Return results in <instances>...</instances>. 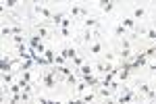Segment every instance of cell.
<instances>
[{"label":"cell","mask_w":156,"mask_h":104,"mask_svg":"<svg viewBox=\"0 0 156 104\" xmlns=\"http://www.w3.org/2000/svg\"><path fill=\"white\" fill-rule=\"evenodd\" d=\"M121 25H123L127 31H133V34H137V29H140V25H137V21H135L133 17H123V19H121Z\"/></svg>","instance_id":"1"},{"label":"cell","mask_w":156,"mask_h":104,"mask_svg":"<svg viewBox=\"0 0 156 104\" xmlns=\"http://www.w3.org/2000/svg\"><path fill=\"white\" fill-rule=\"evenodd\" d=\"M34 11H36V15L42 17V19H50V21H52V17H54V13L50 11L48 6H42V4H34Z\"/></svg>","instance_id":"2"},{"label":"cell","mask_w":156,"mask_h":104,"mask_svg":"<svg viewBox=\"0 0 156 104\" xmlns=\"http://www.w3.org/2000/svg\"><path fill=\"white\" fill-rule=\"evenodd\" d=\"M34 31H36L37 38H52V35L56 34V29H50V27H46V25H36Z\"/></svg>","instance_id":"3"},{"label":"cell","mask_w":156,"mask_h":104,"mask_svg":"<svg viewBox=\"0 0 156 104\" xmlns=\"http://www.w3.org/2000/svg\"><path fill=\"white\" fill-rule=\"evenodd\" d=\"M87 52H90L92 56H100V54H102V44H100V38H98V40H94V42L87 46Z\"/></svg>","instance_id":"4"},{"label":"cell","mask_w":156,"mask_h":104,"mask_svg":"<svg viewBox=\"0 0 156 104\" xmlns=\"http://www.w3.org/2000/svg\"><path fill=\"white\" fill-rule=\"evenodd\" d=\"M137 90L148 98H156V90H152V85H148V83H137Z\"/></svg>","instance_id":"5"},{"label":"cell","mask_w":156,"mask_h":104,"mask_svg":"<svg viewBox=\"0 0 156 104\" xmlns=\"http://www.w3.org/2000/svg\"><path fill=\"white\" fill-rule=\"evenodd\" d=\"M60 54L65 56V60H75V58L79 56V54H77V50H75L73 46H67V48H62V50H60Z\"/></svg>","instance_id":"6"},{"label":"cell","mask_w":156,"mask_h":104,"mask_svg":"<svg viewBox=\"0 0 156 104\" xmlns=\"http://www.w3.org/2000/svg\"><path fill=\"white\" fill-rule=\"evenodd\" d=\"M69 15H71V17H83V19H87V17H90L87 9H83V6H71Z\"/></svg>","instance_id":"7"},{"label":"cell","mask_w":156,"mask_h":104,"mask_svg":"<svg viewBox=\"0 0 156 104\" xmlns=\"http://www.w3.org/2000/svg\"><path fill=\"white\" fill-rule=\"evenodd\" d=\"M119 104H135V94L133 92H125L119 96Z\"/></svg>","instance_id":"8"},{"label":"cell","mask_w":156,"mask_h":104,"mask_svg":"<svg viewBox=\"0 0 156 104\" xmlns=\"http://www.w3.org/2000/svg\"><path fill=\"white\" fill-rule=\"evenodd\" d=\"M81 79L87 83V88H98V85H100V79H98V77H94V75H83Z\"/></svg>","instance_id":"9"},{"label":"cell","mask_w":156,"mask_h":104,"mask_svg":"<svg viewBox=\"0 0 156 104\" xmlns=\"http://www.w3.org/2000/svg\"><path fill=\"white\" fill-rule=\"evenodd\" d=\"M83 27L85 29H98V19L96 17H87V19H83Z\"/></svg>","instance_id":"10"},{"label":"cell","mask_w":156,"mask_h":104,"mask_svg":"<svg viewBox=\"0 0 156 104\" xmlns=\"http://www.w3.org/2000/svg\"><path fill=\"white\" fill-rule=\"evenodd\" d=\"M98 94H100L102 100H108V98L112 96V90H110V88H102V85H98Z\"/></svg>","instance_id":"11"},{"label":"cell","mask_w":156,"mask_h":104,"mask_svg":"<svg viewBox=\"0 0 156 104\" xmlns=\"http://www.w3.org/2000/svg\"><path fill=\"white\" fill-rule=\"evenodd\" d=\"M115 35H117L119 40H123V38H129V35H127V29H125V27H123L121 23L115 27Z\"/></svg>","instance_id":"12"},{"label":"cell","mask_w":156,"mask_h":104,"mask_svg":"<svg viewBox=\"0 0 156 104\" xmlns=\"http://www.w3.org/2000/svg\"><path fill=\"white\" fill-rule=\"evenodd\" d=\"M98 4H100V9L104 13H110L115 9V2H110V0H102V2H98Z\"/></svg>","instance_id":"13"},{"label":"cell","mask_w":156,"mask_h":104,"mask_svg":"<svg viewBox=\"0 0 156 104\" xmlns=\"http://www.w3.org/2000/svg\"><path fill=\"white\" fill-rule=\"evenodd\" d=\"M146 17V9H142V6H135L133 9V19L135 21H140V19H144Z\"/></svg>","instance_id":"14"},{"label":"cell","mask_w":156,"mask_h":104,"mask_svg":"<svg viewBox=\"0 0 156 104\" xmlns=\"http://www.w3.org/2000/svg\"><path fill=\"white\" fill-rule=\"evenodd\" d=\"M121 42V50H133V42L129 40V38H123V40H119Z\"/></svg>","instance_id":"15"},{"label":"cell","mask_w":156,"mask_h":104,"mask_svg":"<svg viewBox=\"0 0 156 104\" xmlns=\"http://www.w3.org/2000/svg\"><path fill=\"white\" fill-rule=\"evenodd\" d=\"M81 100H83V104H92L94 100H96V94L94 92H85L83 96H81Z\"/></svg>","instance_id":"16"},{"label":"cell","mask_w":156,"mask_h":104,"mask_svg":"<svg viewBox=\"0 0 156 104\" xmlns=\"http://www.w3.org/2000/svg\"><path fill=\"white\" fill-rule=\"evenodd\" d=\"M54 67H67V60H65L62 54H56L54 56Z\"/></svg>","instance_id":"17"},{"label":"cell","mask_w":156,"mask_h":104,"mask_svg":"<svg viewBox=\"0 0 156 104\" xmlns=\"http://www.w3.org/2000/svg\"><path fill=\"white\" fill-rule=\"evenodd\" d=\"M75 90H77V94H81V96H83V94L87 92V83H85V81L81 79L79 83H77V85H75Z\"/></svg>","instance_id":"18"},{"label":"cell","mask_w":156,"mask_h":104,"mask_svg":"<svg viewBox=\"0 0 156 104\" xmlns=\"http://www.w3.org/2000/svg\"><path fill=\"white\" fill-rule=\"evenodd\" d=\"M58 27H62V29H71V27H73V21L69 19V17H62V21H60Z\"/></svg>","instance_id":"19"},{"label":"cell","mask_w":156,"mask_h":104,"mask_svg":"<svg viewBox=\"0 0 156 104\" xmlns=\"http://www.w3.org/2000/svg\"><path fill=\"white\" fill-rule=\"evenodd\" d=\"M2 81H4V88L12 85V73H2Z\"/></svg>","instance_id":"20"},{"label":"cell","mask_w":156,"mask_h":104,"mask_svg":"<svg viewBox=\"0 0 156 104\" xmlns=\"http://www.w3.org/2000/svg\"><path fill=\"white\" fill-rule=\"evenodd\" d=\"M54 56H56V52H54V50H50V48L44 52V58H46L48 63H52V65H54Z\"/></svg>","instance_id":"21"},{"label":"cell","mask_w":156,"mask_h":104,"mask_svg":"<svg viewBox=\"0 0 156 104\" xmlns=\"http://www.w3.org/2000/svg\"><path fill=\"white\" fill-rule=\"evenodd\" d=\"M92 71H94V67H90V65H83L81 69H79V75L83 77V75H92Z\"/></svg>","instance_id":"22"},{"label":"cell","mask_w":156,"mask_h":104,"mask_svg":"<svg viewBox=\"0 0 156 104\" xmlns=\"http://www.w3.org/2000/svg\"><path fill=\"white\" fill-rule=\"evenodd\" d=\"M56 34L60 38H71V29H62V27H56Z\"/></svg>","instance_id":"23"},{"label":"cell","mask_w":156,"mask_h":104,"mask_svg":"<svg viewBox=\"0 0 156 104\" xmlns=\"http://www.w3.org/2000/svg\"><path fill=\"white\" fill-rule=\"evenodd\" d=\"M11 40H12V44H15L17 48H19V46H23V35H12Z\"/></svg>","instance_id":"24"},{"label":"cell","mask_w":156,"mask_h":104,"mask_svg":"<svg viewBox=\"0 0 156 104\" xmlns=\"http://www.w3.org/2000/svg\"><path fill=\"white\" fill-rule=\"evenodd\" d=\"M19 2H15V0H2V9H12V6H17Z\"/></svg>","instance_id":"25"},{"label":"cell","mask_w":156,"mask_h":104,"mask_svg":"<svg viewBox=\"0 0 156 104\" xmlns=\"http://www.w3.org/2000/svg\"><path fill=\"white\" fill-rule=\"evenodd\" d=\"M125 79H129V71H127V69H121L119 71V81H125Z\"/></svg>","instance_id":"26"},{"label":"cell","mask_w":156,"mask_h":104,"mask_svg":"<svg viewBox=\"0 0 156 104\" xmlns=\"http://www.w3.org/2000/svg\"><path fill=\"white\" fill-rule=\"evenodd\" d=\"M65 81H67V83H69V85H77V83H79V81H77V77H75V75H69V77H65Z\"/></svg>","instance_id":"27"},{"label":"cell","mask_w":156,"mask_h":104,"mask_svg":"<svg viewBox=\"0 0 156 104\" xmlns=\"http://www.w3.org/2000/svg\"><path fill=\"white\" fill-rule=\"evenodd\" d=\"M104 58H106V63H108V65H115V60H117L112 52H108V54H104Z\"/></svg>","instance_id":"28"},{"label":"cell","mask_w":156,"mask_h":104,"mask_svg":"<svg viewBox=\"0 0 156 104\" xmlns=\"http://www.w3.org/2000/svg\"><path fill=\"white\" fill-rule=\"evenodd\" d=\"M19 102H23V100H21V94H17V96H11V100H9V104H19Z\"/></svg>","instance_id":"29"},{"label":"cell","mask_w":156,"mask_h":104,"mask_svg":"<svg viewBox=\"0 0 156 104\" xmlns=\"http://www.w3.org/2000/svg\"><path fill=\"white\" fill-rule=\"evenodd\" d=\"M102 104H119V100H112V98H108V100H104Z\"/></svg>","instance_id":"30"},{"label":"cell","mask_w":156,"mask_h":104,"mask_svg":"<svg viewBox=\"0 0 156 104\" xmlns=\"http://www.w3.org/2000/svg\"><path fill=\"white\" fill-rule=\"evenodd\" d=\"M146 67H148V69H150V71H156V63H148Z\"/></svg>","instance_id":"31"},{"label":"cell","mask_w":156,"mask_h":104,"mask_svg":"<svg viewBox=\"0 0 156 104\" xmlns=\"http://www.w3.org/2000/svg\"><path fill=\"white\" fill-rule=\"evenodd\" d=\"M69 104H83V100H69Z\"/></svg>","instance_id":"32"},{"label":"cell","mask_w":156,"mask_h":104,"mask_svg":"<svg viewBox=\"0 0 156 104\" xmlns=\"http://www.w3.org/2000/svg\"><path fill=\"white\" fill-rule=\"evenodd\" d=\"M152 104H156V102H152Z\"/></svg>","instance_id":"33"},{"label":"cell","mask_w":156,"mask_h":104,"mask_svg":"<svg viewBox=\"0 0 156 104\" xmlns=\"http://www.w3.org/2000/svg\"><path fill=\"white\" fill-rule=\"evenodd\" d=\"M135 104H137V102H135Z\"/></svg>","instance_id":"34"}]
</instances>
